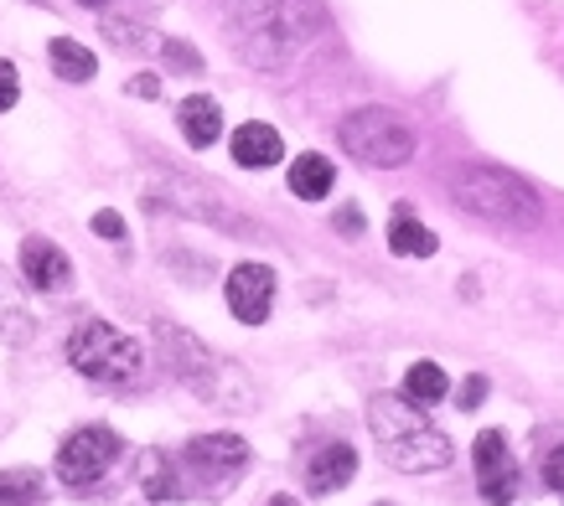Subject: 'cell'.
<instances>
[{"label": "cell", "instance_id": "7", "mask_svg": "<svg viewBox=\"0 0 564 506\" xmlns=\"http://www.w3.org/2000/svg\"><path fill=\"white\" fill-rule=\"evenodd\" d=\"M120 460H124V439L115 429H104V424H88V429L63 439V450H57V481L68 491H94Z\"/></svg>", "mask_w": 564, "mask_h": 506}, {"label": "cell", "instance_id": "26", "mask_svg": "<svg viewBox=\"0 0 564 506\" xmlns=\"http://www.w3.org/2000/svg\"><path fill=\"white\" fill-rule=\"evenodd\" d=\"M94 233H99V238H124L120 212H99V218H94Z\"/></svg>", "mask_w": 564, "mask_h": 506}, {"label": "cell", "instance_id": "20", "mask_svg": "<svg viewBox=\"0 0 564 506\" xmlns=\"http://www.w3.org/2000/svg\"><path fill=\"white\" fill-rule=\"evenodd\" d=\"M140 491H145L151 502H182V496H176V465H172V455L151 450V455L140 460Z\"/></svg>", "mask_w": 564, "mask_h": 506}, {"label": "cell", "instance_id": "1", "mask_svg": "<svg viewBox=\"0 0 564 506\" xmlns=\"http://www.w3.org/2000/svg\"><path fill=\"white\" fill-rule=\"evenodd\" d=\"M368 429H373L378 450L389 460L393 471H410V475H425V471H445L456 460V444L451 435H441L430 424V408H420L414 398L404 393H378L368 398Z\"/></svg>", "mask_w": 564, "mask_h": 506}, {"label": "cell", "instance_id": "17", "mask_svg": "<svg viewBox=\"0 0 564 506\" xmlns=\"http://www.w3.org/2000/svg\"><path fill=\"white\" fill-rule=\"evenodd\" d=\"M47 57H52V73H57V78H68V84H88V78L99 73L94 52L78 47L73 36H52V42H47Z\"/></svg>", "mask_w": 564, "mask_h": 506}, {"label": "cell", "instance_id": "29", "mask_svg": "<svg viewBox=\"0 0 564 506\" xmlns=\"http://www.w3.org/2000/svg\"><path fill=\"white\" fill-rule=\"evenodd\" d=\"M264 506H301V502H295V496H270Z\"/></svg>", "mask_w": 564, "mask_h": 506}, {"label": "cell", "instance_id": "8", "mask_svg": "<svg viewBox=\"0 0 564 506\" xmlns=\"http://www.w3.org/2000/svg\"><path fill=\"white\" fill-rule=\"evenodd\" d=\"M471 465H477V491L487 506H513L518 502V465L508 450V435L481 429L471 444Z\"/></svg>", "mask_w": 564, "mask_h": 506}, {"label": "cell", "instance_id": "10", "mask_svg": "<svg viewBox=\"0 0 564 506\" xmlns=\"http://www.w3.org/2000/svg\"><path fill=\"white\" fill-rule=\"evenodd\" d=\"M270 305H274V274L264 264H239L228 274V310H234V321L264 326L270 321Z\"/></svg>", "mask_w": 564, "mask_h": 506}, {"label": "cell", "instance_id": "3", "mask_svg": "<svg viewBox=\"0 0 564 506\" xmlns=\"http://www.w3.org/2000/svg\"><path fill=\"white\" fill-rule=\"evenodd\" d=\"M176 465V496H218L249 471V444L239 435H203L187 439L172 455Z\"/></svg>", "mask_w": 564, "mask_h": 506}, {"label": "cell", "instance_id": "15", "mask_svg": "<svg viewBox=\"0 0 564 506\" xmlns=\"http://www.w3.org/2000/svg\"><path fill=\"white\" fill-rule=\"evenodd\" d=\"M389 249L399 253V258H430V253L441 249V238L430 233L410 207H399V212H393V222H389Z\"/></svg>", "mask_w": 564, "mask_h": 506}, {"label": "cell", "instance_id": "18", "mask_svg": "<svg viewBox=\"0 0 564 506\" xmlns=\"http://www.w3.org/2000/svg\"><path fill=\"white\" fill-rule=\"evenodd\" d=\"M32 331H36L32 310H26V300L17 295L11 274L0 270V341H32Z\"/></svg>", "mask_w": 564, "mask_h": 506}, {"label": "cell", "instance_id": "24", "mask_svg": "<svg viewBox=\"0 0 564 506\" xmlns=\"http://www.w3.org/2000/svg\"><path fill=\"white\" fill-rule=\"evenodd\" d=\"M17 99H21V78H17V68L0 57V114H6V109H17Z\"/></svg>", "mask_w": 564, "mask_h": 506}, {"label": "cell", "instance_id": "21", "mask_svg": "<svg viewBox=\"0 0 564 506\" xmlns=\"http://www.w3.org/2000/svg\"><path fill=\"white\" fill-rule=\"evenodd\" d=\"M0 506H42V475L0 471Z\"/></svg>", "mask_w": 564, "mask_h": 506}, {"label": "cell", "instance_id": "14", "mask_svg": "<svg viewBox=\"0 0 564 506\" xmlns=\"http://www.w3.org/2000/svg\"><path fill=\"white\" fill-rule=\"evenodd\" d=\"M176 124H182V135H187L192 151L218 145V135H223V109H218V99H207V94H192V99H182V109H176Z\"/></svg>", "mask_w": 564, "mask_h": 506}, {"label": "cell", "instance_id": "4", "mask_svg": "<svg viewBox=\"0 0 564 506\" xmlns=\"http://www.w3.org/2000/svg\"><path fill=\"white\" fill-rule=\"evenodd\" d=\"M337 140H343V151L358 161V166H378V170H393L404 166L414 155V124L404 114H393V109H352V114L337 124Z\"/></svg>", "mask_w": 564, "mask_h": 506}, {"label": "cell", "instance_id": "12", "mask_svg": "<svg viewBox=\"0 0 564 506\" xmlns=\"http://www.w3.org/2000/svg\"><path fill=\"white\" fill-rule=\"evenodd\" d=\"M21 274H26V285H32L36 295H47V289L68 285L73 264H68V253L57 249L52 238H26V243H21Z\"/></svg>", "mask_w": 564, "mask_h": 506}, {"label": "cell", "instance_id": "6", "mask_svg": "<svg viewBox=\"0 0 564 506\" xmlns=\"http://www.w3.org/2000/svg\"><path fill=\"white\" fill-rule=\"evenodd\" d=\"M316 26H322V16H316L311 0H280L274 11H264V16L249 21V26H239V42H243L239 52L254 68H280L285 57L301 52V42H306Z\"/></svg>", "mask_w": 564, "mask_h": 506}, {"label": "cell", "instance_id": "27", "mask_svg": "<svg viewBox=\"0 0 564 506\" xmlns=\"http://www.w3.org/2000/svg\"><path fill=\"white\" fill-rule=\"evenodd\" d=\"M130 94H135V99H161V78L140 73V78H130Z\"/></svg>", "mask_w": 564, "mask_h": 506}, {"label": "cell", "instance_id": "13", "mask_svg": "<svg viewBox=\"0 0 564 506\" xmlns=\"http://www.w3.org/2000/svg\"><path fill=\"white\" fill-rule=\"evenodd\" d=\"M234 161H239L243 170H270L285 161V140H280V130L274 124H264V119H249V124H239L234 130Z\"/></svg>", "mask_w": 564, "mask_h": 506}, {"label": "cell", "instance_id": "25", "mask_svg": "<svg viewBox=\"0 0 564 506\" xmlns=\"http://www.w3.org/2000/svg\"><path fill=\"white\" fill-rule=\"evenodd\" d=\"M544 486L564 496V444H560V450H549V460H544Z\"/></svg>", "mask_w": 564, "mask_h": 506}, {"label": "cell", "instance_id": "2", "mask_svg": "<svg viewBox=\"0 0 564 506\" xmlns=\"http://www.w3.org/2000/svg\"><path fill=\"white\" fill-rule=\"evenodd\" d=\"M451 197L456 207H466L471 218L497 222V228H533L539 222V191L523 176L502 166H462L451 176Z\"/></svg>", "mask_w": 564, "mask_h": 506}, {"label": "cell", "instance_id": "19", "mask_svg": "<svg viewBox=\"0 0 564 506\" xmlns=\"http://www.w3.org/2000/svg\"><path fill=\"white\" fill-rule=\"evenodd\" d=\"M451 393V377H445L435 362H414L410 372H404V398H414L420 408H435Z\"/></svg>", "mask_w": 564, "mask_h": 506}, {"label": "cell", "instance_id": "16", "mask_svg": "<svg viewBox=\"0 0 564 506\" xmlns=\"http://www.w3.org/2000/svg\"><path fill=\"white\" fill-rule=\"evenodd\" d=\"M332 186H337V170H332L326 155L306 151V155H295L291 161V191L301 197V202H322Z\"/></svg>", "mask_w": 564, "mask_h": 506}, {"label": "cell", "instance_id": "11", "mask_svg": "<svg viewBox=\"0 0 564 506\" xmlns=\"http://www.w3.org/2000/svg\"><path fill=\"white\" fill-rule=\"evenodd\" d=\"M352 475H358V450H352V444L332 439V444H322V450H311V460H306V491L311 496H332V491H343Z\"/></svg>", "mask_w": 564, "mask_h": 506}, {"label": "cell", "instance_id": "5", "mask_svg": "<svg viewBox=\"0 0 564 506\" xmlns=\"http://www.w3.org/2000/svg\"><path fill=\"white\" fill-rule=\"evenodd\" d=\"M68 362L94 383H135L145 367L135 337H124L120 326L109 321H78L68 337Z\"/></svg>", "mask_w": 564, "mask_h": 506}, {"label": "cell", "instance_id": "31", "mask_svg": "<svg viewBox=\"0 0 564 506\" xmlns=\"http://www.w3.org/2000/svg\"><path fill=\"white\" fill-rule=\"evenodd\" d=\"M32 6H42V0H32Z\"/></svg>", "mask_w": 564, "mask_h": 506}, {"label": "cell", "instance_id": "30", "mask_svg": "<svg viewBox=\"0 0 564 506\" xmlns=\"http://www.w3.org/2000/svg\"><path fill=\"white\" fill-rule=\"evenodd\" d=\"M73 6H88V11H104L109 0H73Z\"/></svg>", "mask_w": 564, "mask_h": 506}, {"label": "cell", "instance_id": "22", "mask_svg": "<svg viewBox=\"0 0 564 506\" xmlns=\"http://www.w3.org/2000/svg\"><path fill=\"white\" fill-rule=\"evenodd\" d=\"M280 0H223V11H228V21L234 26H249V21H259L264 11H274Z\"/></svg>", "mask_w": 564, "mask_h": 506}, {"label": "cell", "instance_id": "9", "mask_svg": "<svg viewBox=\"0 0 564 506\" xmlns=\"http://www.w3.org/2000/svg\"><path fill=\"white\" fill-rule=\"evenodd\" d=\"M155 337H161V352H166L172 372L187 383L192 393H203V398H223L213 372H228V367H223L207 346H197V341H192V331H182V326H155Z\"/></svg>", "mask_w": 564, "mask_h": 506}, {"label": "cell", "instance_id": "23", "mask_svg": "<svg viewBox=\"0 0 564 506\" xmlns=\"http://www.w3.org/2000/svg\"><path fill=\"white\" fill-rule=\"evenodd\" d=\"M481 398H487V377H481V372H471L462 388H456V408H462V414H471V408H481Z\"/></svg>", "mask_w": 564, "mask_h": 506}, {"label": "cell", "instance_id": "28", "mask_svg": "<svg viewBox=\"0 0 564 506\" xmlns=\"http://www.w3.org/2000/svg\"><path fill=\"white\" fill-rule=\"evenodd\" d=\"M337 228H343V233H362V218H358V207H343V212H337Z\"/></svg>", "mask_w": 564, "mask_h": 506}]
</instances>
